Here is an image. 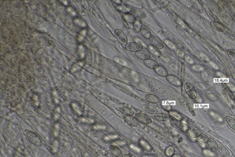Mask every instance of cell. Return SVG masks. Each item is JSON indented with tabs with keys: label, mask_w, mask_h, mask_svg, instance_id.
Instances as JSON below:
<instances>
[{
	"label": "cell",
	"mask_w": 235,
	"mask_h": 157,
	"mask_svg": "<svg viewBox=\"0 0 235 157\" xmlns=\"http://www.w3.org/2000/svg\"><path fill=\"white\" fill-rule=\"evenodd\" d=\"M26 136L28 140L33 145L38 147L42 146V141L41 139L35 132L29 131L27 133Z\"/></svg>",
	"instance_id": "1"
},
{
	"label": "cell",
	"mask_w": 235,
	"mask_h": 157,
	"mask_svg": "<svg viewBox=\"0 0 235 157\" xmlns=\"http://www.w3.org/2000/svg\"><path fill=\"white\" fill-rule=\"evenodd\" d=\"M115 35L118 41L122 44L126 45L128 43L127 37L121 30L116 29L115 31Z\"/></svg>",
	"instance_id": "2"
},
{
	"label": "cell",
	"mask_w": 235,
	"mask_h": 157,
	"mask_svg": "<svg viewBox=\"0 0 235 157\" xmlns=\"http://www.w3.org/2000/svg\"><path fill=\"white\" fill-rule=\"evenodd\" d=\"M135 118L139 122L146 125L150 124L152 122L151 118L143 113H136L135 115Z\"/></svg>",
	"instance_id": "3"
},
{
	"label": "cell",
	"mask_w": 235,
	"mask_h": 157,
	"mask_svg": "<svg viewBox=\"0 0 235 157\" xmlns=\"http://www.w3.org/2000/svg\"><path fill=\"white\" fill-rule=\"evenodd\" d=\"M125 48L129 51L136 53L142 50L143 46L138 42H129L125 45Z\"/></svg>",
	"instance_id": "4"
},
{
	"label": "cell",
	"mask_w": 235,
	"mask_h": 157,
	"mask_svg": "<svg viewBox=\"0 0 235 157\" xmlns=\"http://www.w3.org/2000/svg\"><path fill=\"white\" fill-rule=\"evenodd\" d=\"M149 41L151 44L155 48L159 49H162L164 48V44L162 41L157 37L152 35L149 39Z\"/></svg>",
	"instance_id": "5"
},
{
	"label": "cell",
	"mask_w": 235,
	"mask_h": 157,
	"mask_svg": "<svg viewBox=\"0 0 235 157\" xmlns=\"http://www.w3.org/2000/svg\"><path fill=\"white\" fill-rule=\"evenodd\" d=\"M185 89L186 93L192 99L197 97V93L193 85L189 83H186L185 85Z\"/></svg>",
	"instance_id": "6"
},
{
	"label": "cell",
	"mask_w": 235,
	"mask_h": 157,
	"mask_svg": "<svg viewBox=\"0 0 235 157\" xmlns=\"http://www.w3.org/2000/svg\"><path fill=\"white\" fill-rule=\"evenodd\" d=\"M167 81L174 86H180L181 85V81L177 76L174 75H168L166 77Z\"/></svg>",
	"instance_id": "7"
},
{
	"label": "cell",
	"mask_w": 235,
	"mask_h": 157,
	"mask_svg": "<svg viewBox=\"0 0 235 157\" xmlns=\"http://www.w3.org/2000/svg\"><path fill=\"white\" fill-rule=\"evenodd\" d=\"M123 18L125 21L129 24H134L137 21L136 18L131 12L124 13L123 15Z\"/></svg>",
	"instance_id": "8"
},
{
	"label": "cell",
	"mask_w": 235,
	"mask_h": 157,
	"mask_svg": "<svg viewBox=\"0 0 235 157\" xmlns=\"http://www.w3.org/2000/svg\"><path fill=\"white\" fill-rule=\"evenodd\" d=\"M135 55L138 59L142 61H145L150 58L151 55L149 53L145 50H140L135 53Z\"/></svg>",
	"instance_id": "9"
},
{
	"label": "cell",
	"mask_w": 235,
	"mask_h": 157,
	"mask_svg": "<svg viewBox=\"0 0 235 157\" xmlns=\"http://www.w3.org/2000/svg\"><path fill=\"white\" fill-rule=\"evenodd\" d=\"M144 64L148 68L153 70H155L157 68H158L160 66L156 61L151 59L144 61Z\"/></svg>",
	"instance_id": "10"
},
{
	"label": "cell",
	"mask_w": 235,
	"mask_h": 157,
	"mask_svg": "<svg viewBox=\"0 0 235 157\" xmlns=\"http://www.w3.org/2000/svg\"><path fill=\"white\" fill-rule=\"evenodd\" d=\"M124 119L126 122L131 126L136 127L138 125V121L133 116L125 115L124 117Z\"/></svg>",
	"instance_id": "11"
},
{
	"label": "cell",
	"mask_w": 235,
	"mask_h": 157,
	"mask_svg": "<svg viewBox=\"0 0 235 157\" xmlns=\"http://www.w3.org/2000/svg\"><path fill=\"white\" fill-rule=\"evenodd\" d=\"M140 32L141 33L142 36L147 39H149L150 37L151 36V32L150 30L148 27L147 26L145 25H142L140 30Z\"/></svg>",
	"instance_id": "12"
},
{
	"label": "cell",
	"mask_w": 235,
	"mask_h": 157,
	"mask_svg": "<svg viewBox=\"0 0 235 157\" xmlns=\"http://www.w3.org/2000/svg\"><path fill=\"white\" fill-rule=\"evenodd\" d=\"M142 109L147 113L155 115L158 112V110L155 107L151 106V105H147V104H144V105H142Z\"/></svg>",
	"instance_id": "13"
},
{
	"label": "cell",
	"mask_w": 235,
	"mask_h": 157,
	"mask_svg": "<svg viewBox=\"0 0 235 157\" xmlns=\"http://www.w3.org/2000/svg\"><path fill=\"white\" fill-rule=\"evenodd\" d=\"M109 148L111 153L116 157H123V154L121 150L117 146L113 145H111Z\"/></svg>",
	"instance_id": "14"
},
{
	"label": "cell",
	"mask_w": 235,
	"mask_h": 157,
	"mask_svg": "<svg viewBox=\"0 0 235 157\" xmlns=\"http://www.w3.org/2000/svg\"><path fill=\"white\" fill-rule=\"evenodd\" d=\"M145 99L147 102L152 104H156L160 102V98L157 96L151 93L146 95Z\"/></svg>",
	"instance_id": "15"
},
{
	"label": "cell",
	"mask_w": 235,
	"mask_h": 157,
	"mask_svg": "<svg viewBox=\"0 0 235 157\" xmlns=\"http://www.w3.org/2000/svg\"><path fill=\"white\" fill-rule=\"evenodd\" d=\"M154 71L157 75L162 77H166L169 75L166 69L162 66H159V67L154 70Z\"/></svg>",
	"instance_id": "16"
},
{
	"label": "cell",
	"mask_w": 235,
	"mask_h": 157,
	"mask_svg": "<svg viewBox=\"0 0 235 157\" xmlns=\"http://www.w3.org/2000/svg\"><path fill=\"white\" fill-rule=\"evenodd\" d=\"M218 151L220 154L224 157H231V155L230 154V152L228 149L221 145H218L217 148Z\"/></svg>",
	"instance_id": "17"
},
{
	"label": "cell",
	"mask_w": 235,
	"mask_h": 157,
	"mask_svg": "<svg viewBox=\"0 0 235 157\" xmlns=\"http://www.w3.org/2000/svg\"><path fill=\"white\" fill-rule=\"evenodd\" d=\"M154 117L156 120L161 122H165L169 120L170 116L165 113H159L155 114Z\"/></svg>",
	"instance_id": "18"
},
{
	"label": "cell",
	"mask_w": 235,
	"mask_h": 157,
	"mask_svg": "<svg viewBox=\"0 0 235 157\" xmlns=\"http://www.w3.org/2000/svg\"><path fill=\"white\" fill-rule=\"evenodd\" d=\"M119 110L122 114L126 116H133L135 114V112L131 108L127 107H121Z\"/></svg>",
	"instance_id": "19"
},
{
	"label": "cell",
	"mask_w": 235,
	"mask_h": 157,
	"mask_svg": "<svg viewBox=\"0 0 235 157\" xmlns=\"http://www.w3.org/2000/svg\"><path fill=\"white\" fill-rule=\"evenodd\" d=\"M211 25L213 28L216 31H219L220 32H223L225 31V26L218 22L212 21L211 22Z\"/></svg>",
	"instance_id": "20"
},
{
	"label": "cell",
	"mask_w": 235,
	"mask_h": 157,
	"mask_svg": "<svg viewBox=\"0 0 235 157\" xmlns=\"http://www.w3.org/2000/svg\"><path fill=\"white\" fill-rule=\"evenodd\" d=\"M131 13H132V15H135L138 18H141V19H145L146 17V15L143 12L138 9H133L131 10Z\"/></svg>",
	"instance_id": "21"
},
{
	"label": "cell",
	"mask_w": 235,
	"mask_h": 157,
	"mask_svg": "<svg viewBox=\"0 0 235 157\" xmlns=\"http://www.w3.org/2000/svg\"><path fill=\"white\" fill-rule=\"evenodd\" d=\"M220 18L221 20L223 21V22L226 23V25L229 26H232L233 24V21L229 16L224 15V14H221L220 15Z\"/></svg>",
	"instance_id": "22"
},
{
	"label": "cell",
	"mask_w": 235,
	"mask_h": 157,
	"mask_svg": "<svg viewBox=\"0 0 235 157\" xmlns=\"http://www.w3.org/2000/svg\"><path fill=\"white\" fill-rule=\"evenodd\" d=\"M117 8L119 11L122 12L123 14L128 13V12H131V10L129 8V7L125 5H124V4H122V3L118 6Z\"/></svg>",
	"instance_id": "23"
},
{
	"label": "cell",
	"mask_w": 235,
	"mask_h": 157,
	"mask_svg": "<svg viewBox=\"0 0 235 157\" xmlns=\"http://www.w3.org/2000/svg\"><path fill=\"white\" fill-rule=\"evenodd\" d=\"M207 143L209 147L213 151H216L217 149L218 144L213 139L209 138L207 140Z\"/></svg>",
	"instance_id": "24"
},
{
	"label": "cell",
	"mask_w": 235,
	"mask_h": 157,
	"mask_svg": "<svg viewBox=\"0 0 235 157\" xmlns=\"http://www.w3.org/2000/svg\"><path fill=\"white\" fill-rule=\"evenodd\" d=\"M175 153V149L172 146H168L165 149V153L166 156L168 157H171Z\"/></svg>",
	"instance_id": "25"
},
{
	"label": "cell",
	"mask_w": 235,
	"mask_h": 157,
	"mask_svg": "<svg viewBox=\"0 0 235 157\" xmlns=\"http://www.w3.org/2000/svg\"><path fill=\"white\" fill-rule=\"evenodd\" d=\"M169 121H170V123L172 126L173 128L175 129H178L179 128V123H178V120L175 118V117L170 115Z\"/></svg>",
	"instance_id": "26"
},
{
	"label": "cell",
	"mask_w": 235,
	"mask_h": 157,
	"mask_svg": "<svg viewBox=\"0 0 235 157\" xmlns=\"http://www.w3.org/2000/svg\"><path fill=\"white\" fill-rule=\"evenodd\" d=\"M226 119L230 128L235 130V119L229 116H226Z\"/></svg>",
	"instance_id": "27"
},
{
	"label": "cell",
	"mask_w": 235,
	"mask_h": 157,
	"mask_svg": "<svg viewBox=\"0 0 235 157\" xmlns=\"http://www.w3.org/2000/svg\"><path fill=\"white\" fill-rule=\"evenodd\" d=\"M179 129L181 131L186 134H189L191 132L190 128L185 123H181L179 124Z\"/></svg>",
	"instance_id": "28"
},
{
	"label": "cell",
	"mask_w": 235,
	"mask_h": 157,
	"mask_svg": "<svg viewBox=\"0 0 235 157\" xmlns=\"http://www.w3.org/2000/svg\"><path fill=\"white\" fill-rule=\"evenodd\" d=\"M190 2L192 6H193L194 8L196 9L197 11L199 12H200V13L203 12L202 8L200 4V3H199V2H198L197 1H190Z\"/></svg>",
	"instance_id": "29"
},
{
	"label": "cell",
	"mask_w": 235,
	"mask_h": 157,
	"mask_svg": "<svg viewBox=\"0 0 235 157\" xmlns=\"http://www.w3.org/2000/svg\"><path fill=\"white\" fill-rule=\"evenodd\" d=\"M210 6L211 8L213 9V11L216 12L217 13H220L221 12L220 7L218 5L217 3L214 1H212L210 3Z\"/></svg>",
	"instance_id": "30"
},
{
	"label": "cell",
	"mask_w": 235,
	"mask_h": 157,
	"mask_svg": "<svg viewBox=\"0 0 235 157\" xmlns=\"http://www.w3.org/2000/svg\"><path fill=\"white\" fill-rule=\"evenodd\" d=\"M202 134V131L199 129H195L189 133V136L191 138L198 137Z\"/></svg>",
	"instance_id": "31"
},
{
	"label": "cell",
	"mask_w": 235,
	"mask_h": 157,
	"mask_svg": "<svg viewBox=\"0 0 235 157\" xmlns=\"http://www.w3.org/2000/svg\"><path fill=\"white\" fill-rule=\"evenodd\" d=\"M161 105L163 109H165L167 112H171L172 110V107L171 105L167 104L166 102H165L164 100L161 101Z\"/></svg>",
	"instance_id": "32"
},
{
	"label": "cell",
	"mask_w": 235,
	"mask_h": 157,
	"mask_svg": "<svg viewBox=\"0 0 235 157\" xmlns=\"http://www.w3.org/2000/svg\"><path fill=\"white\" fill-rule=\"evenodd\" d=\"M207 98L212 102H217L219 100V98L214 93H208L206 95Z\"/></svg>",
	"instance_id": "33"
},
{
	"label": "cell",
	"mask_w": 235,
	"mask_h": 157,
	"mask_svg": "<svg viewBox=\"0 0 235 157\" xmlns=\"http://www.w3.org/2000/svg\"><path fill=\"white\" fill-rule=\"evenodd\" d=\"M198 138H199L200 141L203 143H207V140H209V139L207 135H206L205 134H202L200 136L198 137Z\"/></svg>",
	"instance_id": "34"
},
{
	"label": "cell",
	"mask_w": 235,
	"mask_h": 157,
	"mask_svg": "<svg viewBox=\"0 0 235 157\" xmlns=\"http://www.w3.org/2000/svg\"><path fill=\"white\" fill-rule=\"evenodd\" d=\"M228 55L230 58L235 61V50L234 49H230L228 51Z\"/></svg>",
	"instance_id": "35"
},
{
	"label": "cell",
	"mask_w": 235,
	"mask_h": 157,
	"mask_svg": "<svg viewBox=\"0 0 235 157\" xmlns=\"http://www.w3.org/2000/svg\"><path fill=\"white\" fill-rule=\"evenodd\" d=\"M171 157H183L181 156V154H177V153H175L173 156Z\"/></svg>",
	"instance_id": "36"
},
{
	"label": "cell",
	"mask_w": 235,
	"mask_h": 157,
	"mask_svg": "<svg viewBox=\"0 0 235 157\" xmlns=\"http://www.w3.org/2000/svg\"><path fill=\"white\" fill-rule=\"evenodd\" d=\"M132 157V156H131V155H129V154H125L123 155V157Z\"/></svg>",
	"instance_id": "37"
}]
</instances>
